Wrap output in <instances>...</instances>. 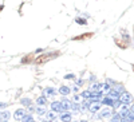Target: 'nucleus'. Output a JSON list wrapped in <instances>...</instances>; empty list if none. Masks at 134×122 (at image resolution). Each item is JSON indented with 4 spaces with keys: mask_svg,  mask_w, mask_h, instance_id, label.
<instances>
[{
    "mask_svg": "<svg viewBox=\"0 0 134 122\" xmlns=\"http://www.w3.org/2000/svg\"><path fill=\"white\" fill-rule=\"evenodd\" d=\"M118 101L122 103V105H126V103H130L133 101V95L127 91H124V93H121L119 94V98H118Z\"/></svg>",
    "mask_w": 134,
    "mask_h": 122,
    "instance_id": "nucleus-1",
    "label": "nucleus"
},
{
    "mask_svg": "<svg viewBox=\"0 0 134 122\" xmlns=\"http://www.w3.org/2000/svg\"><path fill=\"white\" fill-rule=\"evenodd\" d=\"M100 106H102L100 101H94V102H90V105H88V110H90L91 113H97V112L100 110Z\"/></svg>",
    "mask_w": 134,
    "mask_h": 122,
    "instance_id": "nucleus-2",
    "label": "nucleus"
},
{
    "mask_svg": "<svg viewBox=\"0 0 134 122\" xmlns=\"http://www.w3.org/2000/svg\"><path fill=\"white\" fill-rule=\"evenodd\" d=\"M51 110L55 113H63V106H62V102L59 101H55L51 103Z\"/></svg>",
    "mask_w": 134,
    "mask_h": 122,
    "instance_id": "nucleus-3",
    "label": "nucleus"
},
{
    "mask_svg": "<svg viewBox=\"0 0 134 122\" xmlns=\"http://www.w3.org/2000/svg\"><path fill=\"white\" fill-rule=\"evenodd\" d=\"M26 115V110L24 109H18L16 112L14 113V118L15 121H20V119H23V117Z\"/></svg>",
    "mask_w": 134,
    "mask_h": 122,
    "instance_id": "nucleus-4",
    "label": "nucleus"
},
{
    "mask_svg": "<svg viewBox=\"0 0 134 122\" xmlns=\"http://www.w3.org/2000/svg\"><path fill=\"white\" fill-rule=\"evenodd\" d=\"M107 98L114 99V101H118V98H119V93H118V91H115L114 88H110V90L107 91Z\"/></svg>",
    "mask_w": 134,
    "mask_h": 122,
    "instance_id": "nucleus-5",
    "label": "nucleus"
},
{
    "mask_svg": "<svg viewBox=\"0 0 134 122\" xmlns=\"http://www.w3.org/2000/svg\"><path fill=\"white\" fill-rule=\"evenodd\" d=\"M121 121H124V122H134V113L129 110V112L121 118Z\"/></svg>",
    "mask_w": 134,
    "mask_h": 122,
    "instance_id": "nucleus-6",
    "label": "nucleus"
},
{
    "mask_svg": "<svg viewBox=\"0 0 134 122\" xmlns=\"http://www.w3.org/2000/svg\"><path fill=\"white\" fill-rule=\"evenodd\" d=\"M58 94V90H55V88L52 87H47V88H44V91H43V95L44 97H51V95H57Z\"/></svg>",
    "mask_w": 134,
    "mask_h": 122,
    "instance_id": "nucleus-7",
    "label": "nucleus"
},
{
    "mask_svg": "<svg viewBox=\"0 0 134 122\" xmlns=\"http://www.w3.org/2000/svg\"><path fill=\"white\" fill-rule=\"evenodd\" d=\"M99 115L103 117V118H110L111 115H113V112H111V109H102L99 112Z\"/></svg>",
    "mask_w": 134,
    "mask_h": 122,
    "instance_id": "nucleus-8",
    "label": "nucleus"
},
{
    "mask_svg": "<svg viewBox=\"0 0 134 122\" xmlns=\"http://www.w3.org/2000/svg\"><path fill=\"white\" fill-rule=\"evenodd\" d=\"M71 119H72L71 113H69V112H63V113H62L60 121H63V122H71Z\"/></svg>",
    "mask_w": 134,
    "mask_h": 122,
    "instance_id": "nucleus-9",
    "label": "nucleus"
},
{
    "mask_svg": "<svg viewBox=\"0 0 134 122\" xmlns=\"http://www.w3.org/2000/svg\"><path fill=\"white\" fill-rule=\"evenodd\" d=\"M127 112H129V107H127V105H121V106H119V113H118L119 118H122V117H124Z\"/></svg>",
    "mask_w": 134,
    "mask_h": 122,
    "instance_id": "nucleus-10",
    "label": "nucleus"
},
{
    "mask_svg": "<svg viewBox=\"0 0 134 122\" xmlns=\"http://www.w3.org/2000/svg\"><path fill=\"white\" fill-rule=\"evenodd\" d=\"M58 93L62 94V95H69V94L71 93V88H70V87H67V86H60Z\"/></svg>",
    "mask_w": 134,
    "mask_h": 122,
    "instance_id": "nucleus-11",
    "label": "nucleus"
},
{
    "mask_svg": "<svg viewBox=\"0 0 134 122\" xmlns=\"http://www.w3.org/2000/svg\"><path fill=\"white\" fill-rule=\"evenodd\" d=\"M60 102H62V106H63V112H67V110H70V109H71V105H72L71 101L63 99V101H60Z\"/></svg>",
    "mask_w": 134,
    "mask_h": 122,
    "instance_id": "nucleus-12",
    "label": "nucleus"
},
{
    "mask_svg": "<svg viewBox=\"0 0 134 122\" xmlns=\"http://www.w3.org/2000/svg\"><path fill=\"white\" fill-rule=\"evenodd\" d=\"M115 102L117 101H114V99H110V98H103L102 101H100V103L102 105H109V106H115Z\"/></svg>",
    "mask_w": 134,
    "mask_h": 122,
    "instance_id": "nucleus-13",
    "label": "nucleus"
},
{
    "mask_svg": "<svg viewBox=\"0 0 134 122\" xmlns=\"http://www.w3.org/2000/svg\"><path fill=\"white\" fill-rule=\"evenodd\" d=\"M36 103H38V106H46V105H47V98L44 97V95L39 97V98L36 99Z\"/></svg>",
    "mask_w": 134,
    "mask_h": 122,
    "instance_id": "nucleus-14",
    "label": "nucleus"
},
{
    "mask_svg": "<svg viewBox=\"0 0 134 122\" xmlns=\"http://www.w3.org/2000/svg\"><path fill=\"white\" fill-rule=\"evenodd\" d=\"M35 112L38 115H46V109H44V106H38L35 109Z\"/></svg>",
    "mask_w": 134,
    "mask_h": 122,
    "instance_id": "nucleus-15",
    "label": "nucleus"
},
{
    "mask_svg": "<svg viewBox=\"0 0 134 122\" xmlns=\"http://www.w3.org/2000/svg\"><path fill=\"white\" fill-rule=\"evenodd\" d=\"M46 117H47V119H48V121H54L55 118H57V113H55V112H52V110H51V112L46 113Z\"/></svg>",
    "mask_w": 134,
    "mask_h": 122,
    "instance_id": "nucleus-16",
    "label": "nucleus"
},
{
    "mask_svg": "<svg viewBox=\"0 0 134 122\" xmlns=\"http://www.w3.org/2000/svg\"><path fill=\"white\" fill-rule=\"evenodd\" d=\"M9 117H11V113L9 112H3L2 114H0V119H2V121H8Z\"/></svg>",
    "mask_w": 134,
    "mask_h": 122,
    "instance_id": "nucleus-17",
    "label": "nucleus"
},
{
    "mask_svg": "<svg viewBox=\"0 0 134 122\" xmlns=\"http://www.w3.org/2000/svg\"><path fill=\"white\" fill-rule=\"evenodd\" d=\"M47 59H50V55H42V57H39V58H36V63H43L44 60H47Z\"/></svg>",
    "mask_w": 134,
    "mask_h": 122,
    "instance_id": "nucleus-18",
    "label": "nucleus"
},
{
    "mask_svg": "<svg viewBox=\"0 0 134 122\" xmlns=\"http://www.w3.org/2000/svg\"><path fill=\"white\" fill-rule=\"evenodd\" d=\"M21 105H24V106H31V99H28V98H23V99H21Z\"/></svg>",
    "mask_w": 134,
    "mask_h": 122,
    "instance_id": "nucleus-19",
    "label": "nucleus"
},
{
    "mask_svg": "<svg viewBox=\"0 0 134 122\" xmlns=\"http://www.w3.org/2000/svg\"><path fill=\"white\" fill-rule=\"evenodd\" d=\"M81 97L82 98H85V99H90V97H91V91H83L82 94H81Z\"/></svg>",
    "mask_w": 134,
    "mask_h": 122,
    "instance_id": "nucleus-20",
    "label": "nucleus"
},
{
    "mask_svg": "<svg viewBox=\"0 0 134 122\" xmlns=\"http://www.w3.org/2000/svg\"><path fill=\"white\" fill-rule=\"evenodd\" d=\"M81 95H78V94H75L74 97H72V103H81Z\"/></svg>",
    "mask_w": 134,
    "mask_h": 122,
    "instance_id": "nucleus-21",
    "label": "nucleus"
},
{
    "mask_svg": "<svg viewBox=\"0 0 134 122\" xmlns=\"http://www.w3.org/2000/svg\"><path fill=\"white\" fill-rule=\"evenodd\" d=\"M23 122H32L34 121V118H32V115H30V114H27V115H24L23 117V119H21Z\"/></svg>",
    "mask_w": 134,
    "mask_h": 122,
    "instance_id": "nucleus-22",
    "label": "nucleus"
},
{
    "mask_svg": "<svg viewBox=\"0 0 134 122\" xmlns=\"http://www.w3.org/2000/svg\"><path fill=\"white\" fill-rule=\"evenodd\" d=\"M75 21H76L78 24H83V26H85V24H87V21H86L83 18H76V19H75Z\"/></svg>",
    "mask_w": 134,
    "mask_h": 122,
    "instance_id": "nucleus-23",
    "label": "nucleus"
},
{
    "mask_svg": "<svg viewBox=\"0 0 134 122\" xmlns=\"http://www.w3.org/2000/svg\"><path fill=\"white\" fill-rule=\"evenodd\" d=\"M121 34H122V36L125 38V40H126V42H129V40H130V36H129V34H127V32H126V30H122V32H121Z\"/></svg>",
    "mask_w": 134,
    "mask_h": 122,
    "instance_id": "nucleus-24",
    "label": "nucleus"
},
{
    "mask_svg": "<svg viewBox=\"0 0 134 122\" xmlns=\"http://www.w3.org/2000/svg\"><path fill=\"white\" fill-rule=\"evenodd\" d=\"M110 122H121V118H119V115H118V114H114Z\"/></svg>",
    "mask_w": 134,
    "mask_h": 122,
    "instance_id": "nucleus-25",
    "label": "nucleus"
},
{
    "mask_svg": "<svg viewBox=\"0 0 134 122\" xmlns=\"http://www.w3.org/2000/svg\"><path fill=\"white\" fill-rule=\"evenodd\" d=\"M93 34H86V35H82V36H79V38H75V40H79V39H85V38H90Z\"/></svg>",
    "mask_w": 134,
    "mask_h": 122,
    "instance_id": "nucleus-26",
    "label": "nucleus"
},
{
    "mask_svg": "<svg viewBox=\"0 0 134 122\" xmlns=\"http://www.w3.org/2000/svg\"><path fill=\"white\" fill-rule=\"evenodd\" d=\"M64 78H66V79H74V78H75V76H74L72 74H67V75L64 76Z\"/></svg>",
    "mask_w": 134,
    "mask_h": 122,
    "instance_id": "nucleus-27",
    "label": "nucleus"
},
{
    "mask_svg": "<svg viewBox=\"0 0 134 122\" xmlns=\"http://www.w3.org/2000/svg\"><path fill=\"white\" fill-rule=\"evenodd\" d=\"M83 85V81H76V86H82Z\"/></svg>",
    "mask_w": 134,
    "mask_h": 122,
    "instance_id": "nucleus-28",
    "label": "nucleus"
},
{
    "mask_svg": "<svg viewBox=\"0 0 134 122\" xmlns=\"http://www.w3.org/2000/svg\"><path fill=\"white\" fill-rule=\"evenodd\" d=\"M4 106H7V103H3V102H0V109H3Z\"/></svg>",
    "mask_w": 134,
    "mask_h": 122,
    "instance_id": "nucleus-29",
    "label": "nucleus"
},
{
    "mask_svg": "<svg viewBox=\"0 0 134 122\" xmlns=\"http://www.w3.org/2000/svg\"><path fill=\"white\" fill-rule=\"evenodd\" d=\"M129 110H130V112H133V113H134V105H131V107H130Z\"/></svg>",
    "mask_w": 134,
    "mask_h": 122,
    "instance_id": "nucleus-30",
    "label": "nucleus"
},
{
    "mask_svg": "<svg viewBox=\"0 0 134 122\" xmlns=\"http://www.w3.org/2000/svg\"><path fill=\"white\" fill-rule=\"evenodd\" d=\"M81 122H88V121H85V119H82V121H81Z\"/></svg>",
    "mask_w": 134,
    "mask_h": 122,
    "instance_id": "nucleus-31",
    "label": "nucleus"
},
{
    "mask_svg": "<svg viewBox=\"0 0 134 122\" xmlns=\"http://www.w3.org/2000/svg\"><path fill=\"white\" fill-rule=\"evenodd\" d=\"M44 122H51V121H44Z\"/></svg>",
    "mask_w": 134,
    "mask_h": 122,
    "instance_id": "nucleus-32",
    "label": "nucleus"
},
{
    "mask_svg": "<svg viewBox=\"0 0 134 122\" xmlns=\"http://www.w3.org/2000/svg\"><path fill=\"white\" fill-rule=\"evenodd\" d=\"M2 122H8V121H2Z\"/></svg>",
    "mask_w": 134,
    "mask_h": 122,
    "instance_id": "nucleus-33",
    "label": "nucleus"
},
{
    "mask_svg": "<svg viewBox=\"0 0 134 122\" xmlns=\"http://www.w3.org/2000/svg\"><path fill=\"white\" fill-rule=\"evenodd\" d=\"M133 70H134V64H133Z\"/></svg>",
    "mask_w": 134,
    "mask_h": 122,
    "instance_id": "nucleus-34",
    "label": "nucleus"
},
{
    "mask_svg": "<svg viewBox=\"0 0 134 122\" xmlns=\"http://www.w3.org/2000/svg\"><path fill=\"white\" fill-rule=\"evenodd\" d=\"M0 122H2V119H0Z\"/></svg>",
    "mask_w": 134,
    "mask_h": 122,
    "instance_id": "nucleus-35",
    "label": "nucleus"
},
{
    "mask_svg": "<svg viewBox=\"0 0 134 122\" xmlns=\"http://www.w3.org/2000/svg\"><path fill=\"white\" fill-rule=\"evenodd\" d=\"M32 122H35V121H32Z\"/></svg>",
    "mask_w": 134,
    "mask_h": 122,
    "instance_id": "nucleus-36",
    "label": "nucleus"
}]
</instances>
